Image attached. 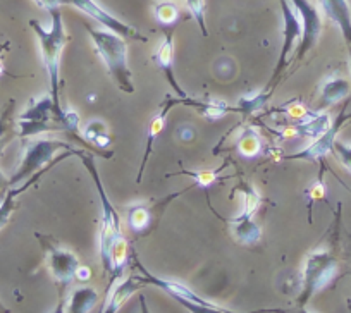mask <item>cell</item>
Here are the masks:
<instances>
[{
  "mask_svg": "<svg viewBox=\"0 0 351 313\" xmlns=\"http://www.w3.org/2000/svg\"><path fill=\"white\" fill-rule=\"evenodd\" d=\"M83 160L84 167L88 169L90 176L93 177L97 191L100 195V203H102V222H100V257H102L104 271L109 272L110 284L117 281L123 275L124 267L128 262V243L123 236L121 229V217L110 200L107 198L106 190L102 186L99 173H97L93 157H88L81 151L77 155Z\"/></svg>",
  "mask_w": 351,
  "mask_h": 313,
  "instance_id": "6da1fadb",
  "label": "cell"
},
{
  "mask_svg": "<svg viewBox=\"0 0 351 313\" xmlns=\"http://www.w3.org/2000/svg\"><path fill=\"white\" fill-rule=\"evenodd\" d=\"M80 117L73 110H64L52 100V95H45L38 100H32L28 109L19 116V136H35L47 131H76Z\"/></svg>",
  "mask_w": 351,
  "mask_h": 313,
  "instance_id": "7a4b0ae2",
  "label": "cell"
},
{
  "mask_svg": "<svg viewBox=\"0 0 351 313\" xmlns=\"http://www.w3.org/2000/svg\"><path fill=\"white\" fill-rule=\"evenodd\" d=\"M86 32L95 45V50L109 69V74L116 82L117 88L126 93H133V73L128 66V45L123 36L116 35L109 29H93L88 25Z\"/></svg>",
  "mask_w": 351,
  "mask_h": 313,
  "instance_id": "3957f363",
  "label": "cell"
},
{
  "mask_svg": "<svg viewBox=\"0 0 351 313\" xmlns=\"http://www.w3.org/2000/svg\"><path fill=\"white\" fill-rule=\"evenodd\" d=\"M52 14V26L50 29H45L40 25L36 19L29 21V26L35 32L36 38L40 42V50H42V59L43 66H45L47 73L50 77V88H52V100L60 105L59 102V71H60V55H62V50L67 43V33L64 28L62 23V14H60L59 9H53L50 11Z\"/></svg>",
  "mask_w": 351,
  "mask_h": 313,
  "instance_id": "277c9868",
  "label": "cell"
},
{
  "mask_svg": "<svg viewBox=\"0 0 351 313\" xmlns=\"http://www.w3.org/2000/svg\"><path fill=\"white\" fill-rule=\"evenodd\" d=\"M337 274V260L330 251L317 250L306 257L303 268L302 291L298 296V308L305 306L313 295L330 284Z\"/></svg>",
  "mask_w": 351,
  "mask_h": 313,
  "instance_id": "5b68a950",
  "label": "cell"
},
{
  "mask_svg": "<svg viewBox=\"0 0 351 313\" xmlns=\"http://www.w3.org/2000/svg\"><path fill=\"white\" fill-rule=\"evenodd\" d=\"M59 150L74 151L76 155L81 153V150H73L69 143L60 140H50V138H43V140H36L26 147L23 160L19 164L18 171L14 176L9 179V186H18L19 183H25L29 177L35 176L42 169H45L50 162H53V157Z\"/></svg>",
  "mask_w": 351,
  "mask_h": 313,
  "instance_id": "8992f818",
  "label": "cell"
},
{
  "mask_svg": "<svg viewBox=\"0 0 351 313\" xmlns=\"http://www.w3.org/2000/svg\"><path fill=\"white\" fill-rule=\"evenodd\" d=\"M36 238L40 240L47 253V265H49L52 277L60 286L71 284V281L76 277L77 267H80V260H77L76 255L66 248H60L52 238L42 236V234H36Z\"/></svg>",
  "mask_w": 351,
  "mask_h": 313,
  "instance_id": "52a82bcc",
  "label": "cell"
},
{
  "mask_svg": "<svg viewBox=\"0 0 351 313\" xmlns=\"http://www.w3.org/2000/svg\"><path fill=\"white\" fill-rule=\"evenodd\" d=\"M289 4L302 19V43L295 53V60H302L319 42V36L322 33V18L310 0H289Z\"/></svg>",
  "mask_w": 351,
  "mask_h": 313,
  "instance_id": "ba28073f",
  "label": "cell"
},
{
  "mask_svg": "<svg viewBox=\"0 0 351 313\" xmlns=\"http://www.w3.org/2000/svg\"><path fill=\"white\" fill-rule=\"evenodd\" d=\"M66 5H73V8L80 9L83 14L90 16L92 19H95L97 23H100L102 26H106V29L116 33V35L123 36V38H131L136 40V42H147V36L141 35L136 28L126 25L121 19L114 18L110 12H107L106 9L100 8L95 0H66Z\"/></svg>",
  "mask_w": 351,
  "mask_h": 313,
  "instance_id": "9c48e42d",
  "label": "cell"
},
{
  "mask_svg": "<svg viewBox=\"0 0 351 313\" xmlns=\"http://www.w3.org/2000/svg\"><path fill=\"white\" fill-rule=\"evenodd\" d=\"M281 2V12H282V21H285V40H282V49L281 53H279V60L278 66H276L274 74H272L271 85H274L278 82V77L281 76L282 71L286 69V57L289 55V52L293 50L295 43L302 38V23H300L298 14L295 12L293 5L289 4V0H279Z\"/></svg>",
  "mask_w": 351,
  "mask_h": 313,
  "instance_id": "30bf717a",
  "label": "cell"
},
{
  "mask_svg": "<svg viewBox=\"0 0 351 313\" xmlns=\"http://www.w3.org/2000/svg\"><path fill=\"white\" fill-rule=\"evenodd\" d=\"M350 114H339L337 116V119L334 121L332 126H329V129L324 131L322 134H320L319 138H317V141H313L312 145H310L308 148H305V150L298 151L296 155H291V157H288V159H302V160H317L320 159V157H324V155L327 153V151L332 150L334 147V141H336V136L337 133H339L341 126H343L344 123H346L348 119H350Z\"/></svg>",
  "mask_w": 351,
  "mask_h": 313,
  "instance_id": "8fae6325",
  "label": "cell"
},
{
  "mask_svg": "<svg viewBox=\"0 0 351 313\" xmlns=\"http://www.w3.org/2000/svg\"><path fill=\"white\" fill-rule=\"evenodd\" d=\"M322 11L339 28L344 42L351 47V8L348 0H320Z\"/></svg>",
  "mask_w": 351,
  "mask_h": 313,
  "instance_id": "7c38bea8",
  "label": "cell"
},
{
  "mask_svg": "<svg viewBox=\"0 0 351 313\" xmlns=\"http://www.w3.org/2000/svg\"><path fill=\"white\" fill-rule=\"evenodd\" d=\"M152 59H154V62L157 64L158 69H162V73H165L169 83H171L172 88L178 92V95L186 97V93L181 90V86L178 85V82H176V77H174V36H172L171 32L165 35V40L160 43V47L155 50Z\"/></svg>",
  "mask_w": 351,
  "mask_h": 313,
  "instance_id": "4fadbf2b",
  "label": "cell"
},
{
  "mask_svg": "<svg viewBox=\"0 0 351 313\" xmlns=\"http://www.w3.org/2000/svg\"><path fill=\"white\" fill-rule=\"evenodd\" d=\"M141 288V281L138 279V275H130L128 279H124L123 282L116 286V288L110 291L109 298L106 299V305L102 306L100 313H117L121 306Z\"/></svg>",
  "mask_w": 351,
  "mask_h": 313,
  "instance_id": "5bb4252c",
  "label": "cell"
},
{
  "mask_svg": "<svg viewBox=\"0 0 351 313\" xmlns=\"http://www.w3.org/2000/svg\"><path fill=\"white\" fill-rule=\"evenodd\" d=\"M231 229L232 234L236 236V240L243 245H255L260 240V225L255 224L252 214H246L241 212L238 217H234L231 221Z\"/></svg>",
  "mask_w": 351,
  "mask_h": 313,
  "instance_id": "9a60e30c",
  "label": "cell"
},
{
  "mask_svg": "<svg viewBox=\"0 0 351 313\" xmlns=\"http://www.w3.org/2000/svg\"><path fill=\"white\" fill-rule=\"evenodd\" d=\"M49 169H50V164L45 167V169H42V171H40V173H36L35 176L29 177V179L26 181V183L23 184V186H19V188L12 186V190H9L8 193H5V197L2 198V201H0V229L4 227L5 224H8L9 217H11V214H12V212H14L16 198H18L21 193H25V191L28 190V188L32 186V184L35 183V181H38L40 177H42V174H45Z\"/></svg>",
  "mask_w": 351,
  "mask_h": 313,
  "instance_id": "2e32d148",
  "label": "cell"
},
{
  "mask_svg": "<svg viewBox=\"0 0 351 313\" xmlns=\"http://www.w3.org/2000/svg\"><path fill=\"white\" fill-rule=\"evenodd\" d=\"M350 82L339 76H330L327 82H324L322 92H320V100L324 105H332V103L339 102L344 97L350 93Z\"/></svg>",
  "mask_w": 351,
  "mask_h": 313,
  "instance_id": "e0dca14e",
  "label": "cell"
},
{
  "mask_svg": "<svg viewBox=\"0 0 351 313\" xmlns=\"http://www.w3.org/2000/svg\"><path fill=\"white\" fill-rule=\"evenodd\" d=\"M174 103H176V100H172L171 97H169V102L165 103L164 109H162V112H158L157 116H155L154 119H152L150 127H148V143H147V150H145L143 162H141L140 174H138V183H140V181H141V174H143V171H145V164H147V159H148V155H150V151H152V147H154L155 140H157V136H158V133H160V131L164 129L165 119H167V112L172 109V105H174Z\"/></svg>",
  "mask_w": 351,
  "mask_h": 313,
  "instance_id": "ac0fdd59",
  "label": "cell"
},
{
  "mask_svg": "<svg viewBox=\"0 0 351 313\" xmlns=\"http://www.w3.org/2000/svg\"><path fill=\"white\" fill-rule=\"evenodd\" d=\"M99 301V292L93 288H77L71 295L69 299V312L67 313H90L93 306Z\"/></svg>",
  "mask_w": 351,
  "mask_h": 313,
  "instance_id": "d6986e66",
  "label": "cell"
},
{
  "mask_svg": "<svg viewBox=\"0 0 351 313\" xmlns=\"http://www.w3.org/2000/svg\"><path fill=\"white\" fill-rule=\"evenodd\" d=\"M152 222V208L148 205L138 203L128 208V224L133 232H145Z\"/></svg>",
  "mask_w": 351,
  "mask_h": 313,
  "instance_id": "ffe728a7",
  "label": "cell"
},
{
  "mask_svg": "<svg viewBox=\"0 0 351 313\" xmlns=\"http://www.w3.org/2000/svg\"><path fill=\"white\" fill-rule=\"evenodd\" d=\"M154 14L162 26H172L180 19V9L171 0H162L154 5Z\"/></svg>",
  "mask_w": 351,
  "mask_h": 313,
  "instance_id": "44dd1931",
  "label": "cell"
},
{
  "mask_svg": "<svg viewBox=\"0 0 351 313\" xmlns=\"http://www.w3.org/2000/svg\"><path fill=\"white\" fill-rule=\"evenodd\" d=\"M239 150L246 157H253L256 155V151L260 150V138L256 136V133L253 129H246L243 133V138L239 140Z\"/></svg>",
  "mask_w": 351,
  "mask_h": 313,
  "instance_id": "7402d4cb",
  "label": "cell"
},
{
  "mask_svg": "<svg viewBox=\"0 0 351 313\" xmlns=\"http://www.w3.org/2000/svg\"><path fill=\"white\" fill-rule=\"evenodd\" d=\"M186 5L190 9L191 16L195 18V21L200 26L204 36H208L207 23H205V0H186Z\"/></svg>",
  "mask_w": 351,
  "mask_h": 313,
  "instance_id": "603a6c76",
  "label": "cell"
},
{
  "mask_svg": "<svg viewBox=\"0 0 351 313\" xmlns=\"http://www.w3.org/2000/svg\"><path fill=\"white\" fill-rule=\"evenodd\" d=\"M12 105L14 103H9L8 109L4 110V112L0 114V153H2V150H4L5 143H8V134H9V129H11V112H12Z\"/></svg>",
  "mask_w": 351,
  "mask_h": 313,
  "instance_id": "cb8c5ba5",
  "label": "cell"
},
{
  "mask_svg": "<svg viewBox=\"0 0 351 313\" xmlns=\"http://www.w3.org/2000/svg\"><path fill=\"white\" fill-rule=\"evenodd\" d=\"M332 150L336 151L337 159L341 160V164H343V166L346 167V169L351 173V145L343 143V141L336 140V141H334Z\"/></svg>",
  "mask_w": 351,
  "mask_h": 313,
  "instance_id": "d4e9b609",
  "label": "cell"
},
{
  "mask_svg": "<svg viewBox=\"0 0 351 313\" xmlns=\"http://www.w3.org/2000/svg\"><path fill=\"white\" fill-rule=\"evenodd\" d=\"M36 4L42 5V8L49 9V11H53V9H59L60 5L66 4V0H35Z\"/></svg>",
  "mask_w": 351,
  "mask_h": 313,
  "instance_id": "484cf974",
  "label": "cell"
},
{
  "mask_svg": "<svg viewBox=\"0 0 351 313\" xmlns=\"http://www.w3.org/2000/svg\"><path fill=\"white\" fill-rule=\"evenodd\" d=\"M90 277H92V271L88 267H84V265H80L76 271V279H80V281H88Z\"/></svg>",
  "mask_w": 351,
  "mask_h": 313,
  "instance_id": "4316f807",
  "label": "cell"
},
{
  "mask_svg": "<svg viewBox=\"0 0 351 313\" xmlns=\"http://www.w3.org/2000/svg\"><path fill=\"white\" fill-rule=\"evenodd\" d=\"M140 312L141 313H150V308H148L147 298L143 295H140Z\"/></svg>",
  "mask_w": 351,
  "mask_h": 313,
  "instance_id": "83f0119b",
  "label": "cell"
},
{
  "mask_svg": "<svg viewBox=\"0 0 351 313\" xmlns=\"http://www.w3.org/2000/svg\"><path fill=\"white\" fill-rule=\"evenodd\" d=\"M52 313H66V301H64V298L59 299V303H57L56 308L52 310Z\"/></svg>",
  "mask_w": 351,
  "mask_h": 313,
  "instance_id": "f1b7e54d",
  "label": "cell"
},
{
  "mask_svg": "<svg viewBox=\"0 0 351 313\" xmlns=\"http://www.w3.org/2000/svg\"><path fill=\"white\" fill-rule=\"evenodd\" d=\"M312 195H317L315 198H322V195H324V186H322V184H317L315 190H312Z\"/></svg>",
  "mask_w": 351,
  "mask_h": 313,
  "instance_id": "f546056e",
  "label": "cell"
},
{
  "mask_svg": "<svg viewBox=\"0 0 351 313\" xmlns=\"http://www.w3.org/2000/svg\"><path fill=\"white\" fill-rule=\"evenodd\" d=\"M5 184H9V181L5 179V176H4V173H2V171H0V190H2V188L5 186Z\"/></svg>",
  "mask_w": 351,
  "mask_h": 313,
  "instance_id": "4dcf8cb0",
  "label": "cell"
},
{
  "mask_svg": "<svg viewBox=\"0 0 351 313\" xmlns=\"http://www.w3.org/2000/svg\"><path fill=\"white\" fill-rule=\"evenodd\" d=\"M0 313H9V310L4 308V305H2V303H0Z\"/></svg>",
  "mask_w": 351,
  "mask_h": 313,
  "instance_id": "1f68e13d",
  "label": "cell"
},
{
  "mask_svg": "<svg viewBox=\"0 0 351 313\" xmlns=\"http://www.w3.org/2000/svg\"><path fill=\"white\" fill-rule=\"evenodd\" d=\"M298 313H312V312H308V310H306L305 306H302V308L298 310Z\"/></svg>",
  "mask_w": 351,
  "mask_h": 313,
  "instance_id": "d6a6232c",
  "label": "cell"
},
{
  "mask_svg": "<svg viewBox=\"0 0 351 313\" xmlns=\"http://www.w3.org/2000/svg\"><path fill=\"white\" fill-rule=\"evenodd\" d=\"M2 198H4V197H0V201H2Z\"/></svg>",
  "mask_w": 351,
  "mask_h": 313,
  "instance_id": "836d02e7",
  "label": "cell"
}]
</instances>
